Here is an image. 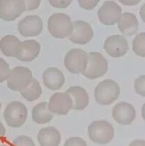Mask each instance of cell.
I'll list each match as a JSON object with an SVG mask.
<instances>
[{
  "mask_svg": "<svg viewBox=\"0 0 145 146\" xmlns=\"http://www.w3.org/2000/svg\"><path fill=\"white\" fill-rule=\"evenodd\" d=\"M40 48V44L38 41L27 40L19 44L15 58L20 61L30 62L38 57Z\"/></svg>",
  "mask_w": 145,
  "mask_h": 146,
  "instance_id": "obj_14",
  "label": "cell"
},
{
  "mask_svg": "<svg viewBox=\"0 0 145 146\" xmlns=\"http://www.w3.org/2000/svg\"><path fill=\"white\" fill-rule=\"evenodd\" d=\"M9 72V65L5 59L0 58V83L7 81Z\"/></svg>",
  "mask_w": 145,
  "mask_h": 146,
  "instance_id": "obj_25",
  "label": "cell"
},
{
  "mask_svg": "<svg viewBox=\"0 0 145 146\" xmlns=\"http://www.w3.org/2000/svg\"><path fill=\"white\" fill-rule=\"evenodd\" d=\"M142 0H119V2L125 6H135L138 5Z\"/></svg>",
  "mask_w": 145,
  "mask_h": 146,
  "instance_id": "obj_31",
  "label": "cell"
},
{
  "mask_svg": "<svg viewBox=\"0 0 145 146\" xmlns=\"http://www.w3.org/2000/svg\"><path fill=\"white\" fill-rule=\"evenodd\" d=\"M0 146H7V145H0Z\"/></svg>",
  "mask_w": 145,
  "mask_h": 146,
  "instance_id": "obj_35",
  "label": "cell"
},
{
  "mask_svg": "<svg viewBox=\"0 0 145 146\" xmlns=\"http://www.w3.org/2000/svg\"><path fill=\"white\" fill-rule=\"evenodd\" d=\"M121 89L116 82L106 79L101 82L95 89V99L99 104L109 105L119 96Z\"/></svg>",
  "mask_w": 145,
  "mask_h": 146,
  "instance_id": "obj_3",
  "label": "cell"
},
{
  "mask_svg": "<svg viewBox=\"0 0 145 146\" xmlns=\"http://www.w3.org/2000/svg\"><path fill=\"white\" fill-rule=\"evenodd\" d=\"M4 118L9 127L14 128L20 127L27 120V107L20 102H12L5 108Z\"/></svg>",
  "mask_w": 145,
  "mask_h": 146,
  "instance_id": "obj_4",
  "label": "cell"
},
{
  "mask_svg": "<svg viewBox=\"0 0 145 146\" xmlns=\"http://www.w3.org/2000/svg\"><path fill=\"white\" fill-rule=\"evenodd\" d=\"M38 140L40 146H59L61 141V135L56 127H48L40 130Z\"/></svg>",
  "mask_w": 145,
  "mask_h": 146,
  "instance_id": "obj_19",
  "label": "cell"
},
{
  "mask_svg": "<svg viewBox=\"0 0 145 146\" xmlns=\"http://www.w3.org/2000/svg\"><path fill=\"white\" fill-rule=\"evenodd\" d=\"M51 6L57 9H66L68 7L73 0H48Z\"/></svg>",
  "mask_w": 145,
  "mask_h": 146,
  "instance_id": "obj_29",
  "label": "cell"
},
{
  "mask_svg": "<svg viewBox=\"0 0 145 146\" xmlns=\"http://www.w3.org/2000/svg\"><path fill=\"white\" fill-rule=\"evenodd\" d=\"M1 107H2V104H1V102H0V110H1Z\"/></svg>",
  "mask_w": 145,
  "mask_h": 146,
  "instance_id": "obj_34",
  "label": "cell"
},
{
  "mask_svg": "<svg viewBox=\"0 0 145 146\" xmlns=\"http://www.w3.org/2000/svg\"><path fill=\"white\" fill-rule=\"evenodd\" d=\"M112 116L117 123L122 125H129L136 118V110L132 104L126 102H121L114 107Z\"/></svg>",
  "mask_w": 145,
  "mask_h": 146,
  "instance_id": "obj_15",
  "label": "cell"
},
{
  "mask_svg": "<svg viewBox=\"0 0 145 146\" xmlns=\"http://www.w3.org/2000/svg\"><path fill=\"white\" fill-rule=\"evenodd\" d=\"M17 29L23 36L36 37L43 30V22L39 16L28 15L18 23Z\"/></svg>",
  "mask_w": 145,
  "mask_h": 146,
  "instance_id": "obj_11",
  "label": "cell"
},
{
  "mask_svg": "<svg viewBox=\"0 0 145 146\" xmlns=\"http://www.w3.org/2000/svg\"><path fill=\"white\" fill-rule=\"evenodd\" d=\"M108 71V62L101 53L91 52L88 54L86 68L83 75L88 79H96L105 75Z\"/></svg>",
  "mask_w": 145,
  "mask_h": 146,
  "instance_id": "obj_6",
  "label": "cell"
},
{
  "mask_svg": "<svg viewBox=\"0 0 145 146\" xmlns=\"http://www.w3.org/2000/svg\"><path fill=\"white\" fill-rule=\"evenodd\" d=\"M88 54L80 48L69 50L64 58V65L69 72L74 74H83L86 68Z\"/></svg>",
  "mask_w": 145,
  "mask_h": 146,
  "instance_id": "obj_7",
  "label": "cell"
},
{
  "mask_svg": "<svg viewBox=\"0 0 145 146\" xmlns=\"http://www.w3.org/2000/svg\"><path fill=\"white\" fill-rule=\"evenodd\" d=\"M12 146H35V144L29 136L19 135L12 141Z\"/></svg>",
  "mask_w": 145,
  "mask_h": 146,
  "instance_id": "obj_24",
  "label": "cell"
},
{
  "mask_svg": "<svg viewBox=\"0 0 145 146\" xmlns=\"http://www.w3.org/2000/svg\"><path fill=\"white\" fill-rule=\"evenodd\" d=\"M44 85L48 89L52 91L59 90L65 84V76L61 71L55 67H50L46 69L43 76Z\"/></svg>",
  "mask_w": 145,
  "mask_h": 146,
  "instance_id": "obj_16",
  "label": "cell"
},
{
  "mask_svg": "<svg viewBox=\"0 0 145 146\" xmlns=\"http://www.w3.org/2000/svg\"><path fill=\"white\" fill-rule=\"evenodd\" d=\"M25 11L23 0H0V18L2 20L14 21Z\"/></svg>",
  "mask_w": 145,
  "mask_h": 146,
  "instance_id": "obj_9",
  "label": "cell"
},
{
  "mask_svg": "<svg viewBox=\"0 0 145 146\" xmlns=\"http://www.w3.org/2000/svg\"><path fill=\"white\" fill-rule=\"evenodd\" d=\"M5 134H6V129L2 122L0 121V141L5 137Z\"/></svg>",
  "mask_w": 145,
  "mask_h": 146,
  "instance_id": "obj_33",
  "label": "cell"
},
{
  "mask_svg": "<svg viewBox=\"0 0 145 146\" xmlns=\"http://www.w3.org/2000/svg\"><path fill=\"white\" fill-rule=\"evenodd\" d=\"M20 42V40L15 35H5L0 40V50L7 57L15 58L17 48Z\"/></svg>",
  "mask_w": 145,
  "mask_h": 146,
  "instance_id": "obj_21",
  "label": "cell"
},
{
  "mask_svg": "<svg viewBox=\"0 0 145 146\" xmlns=\"http://www.w3.org/2000/svg\"><path fill=\"white\" fill-rule=\"evenodd\" d=\"M132 50L140 57L145 56V33H140L132 41Z\"/></svg>",
  "mask_w": 145,
  "mask_h": 146,
  "instance_id": "obj_23",
  "label": "cell"
},
{
  "mask_svg": "<svg viewBox=\"0 0 145 146\" xmlns=\"http://www.w3.org/2000/svg\"><path fill=\"white\" fill-rule=\"evenodd\" d=\"M52 113L48 107L47 102H42L36 104L32 110V119L35 123L44 125L52 119Z\"/></svg>",
  "mask_w": 145,
  "mask_h": 146,
  "instance_id": "obj_20",
  "label": "cell"
},
{
  "mask_svg": "<svg viewBox=\"0 0 145 146\" xmlns=\"http://www.w3.org/2000/svg\"><path fill=\"white\" fill-rule=\"evenodd\" d=\"M26 7V11H33L38 9L41 0H23Z\"/></svg>",
  "mask_w": 145,
  "mask_h": 146,
  "instance_id": "obj_30",
  "label": "cell"
},
{
  "mask_svg": "<svg viewBox=\"0 0 145 146\" xmlns=\"http://www.w3.org/2000/svg\"><path fill=\"white\" fill-rule=\"evenodd\" d=\"M32 80L31 70L27 67L16 66L10 70L7 79V85L9 89L14 92L24 90Z\"/></svg>",
  "mask_w": 145,
  "mask_h": 146,
  "instance_id": "obj_5",
  "label": "cell"
},
{
  "mask_svg": "<svg viewBox=\"0 0 145 146\" xmlns=\"http://www.w3.org/2000/svg\"><path fill=\"white\" fill-rule=\"evenodd\" d=\"M103 48L112 58H120L127 53L129 45L126 39L122 35H114L106 38Z\"/></svg>",
  "mask_w": 145,
  "mask_h": 146,
  "instance_id": "obj_12",
  "label": "cell"
},
{
  "mask_svg": "<svg viewBox=\"0 0 145 146\" xmlns=\"http://www.w3.org/2000/svg\"><path fill=\"white\" fill-rule=\"evenodd\" d=\"M48 30L56 38H65L69 36L73 30V23L68 15L64 13H54L48 21Z\"/></svg>",
  "mask_w": 145,
  "mask_h": 146,
  "instance_id": "obj_1",
  "label": "cell"
},
{
  "mask_svg": "<svg viewBox=\"0 0 145 146\" xmlns=\"http://www.w3.org/2000/svg\"><path fill=\"white\" fill-rule=\"evenodd\" d=\"M134 89L136 93L142 96H145V76L141 75L134 82Z\"/></svg>",
  "mask_w": 145,
  "mask_h": 146,
  "instance_id": "obj_26",
  "label": "cell"
},
{
  "mask_svg": "<svg viewBox=\"0 0 145 146\" xmlns=\"http://www.w3.org/2000/svg\"><path fill=\"white\" fill-rule=\"evenodd\" d=\"M93 37V30L88 23L78 20L73 23V30L69 35L72 42L78 45H85L91 40Z\"/></svg>",
  "mask_w": 145,
  "mask_h": 146,
  "instance_id": "obj_10",
  "label": "cell"
},
{
  "mask_svg": "<svg viewBox=\"0 0 145 146\" xmlns=\"http://www.w3.org/2000/svg\"><path fill=\"white\" fill-rule=\"evenodd\" d=\"M121 14V7L114 1H106L97 12L99 21L109 26L117 24Z\"/></svg>",
  "mask_w": 145,
  "mask_h": 146,
  "instance_id": "obj_8",
  "label": "cell"
},
{
  "mask_svg": "<svg viewBox=\"0 0 145 146\" xmlns=\"http://www.w3.org/2000/svg\"><path fill=\"white\" fill-rule=\"evenodd\" d=\"M120 32L124 35L131 36L136 34L139 29V22L137 18L131 12L121 14L119 20L117 22Z\"/></svg>",
  "mask_w": 145,
  "mask_h": 146,
  "instance_id": "obj_18",
  "label": "cell"
},
{
  "mask_svg": "<svg viewBox=\"0 0 145 146\" xmlns=\"http://www.w3.org/2000/svg\"><path fill=\"white\" fill-rule=\"evenodd\" d=\"M66 93L70 96L73 102V109L83 110L89 104V96L86 90L79 86H70Z\"/></svg>",
  "mask_w": 145,
  "mask_h": 146,
  "instance_id": "obj_17",
  "label": "cell"
},
{
  "mask_svg": "<svg viewBox=\"0 0 145 146\" xmlns=\"http://www.w3.org/2000/svg\"><path fill=\"white\" fill-rule=\"evenodd\" d=\"M63 146H87V143L81 137H72L66 140Z\"/></svg>",
  "mask_w": 145,
  "mask_h": 146,
  "instance_id": "obj_28",
  "label": "cell"
},
{
  "mask_svg": "<svg viewBox=\"0 0 145 146\" xmlns=\"http://www.w3.org/2000/svg\"><path fill=\"white\" fill-rule=\"evenodd\" d=\"M20 93L26 100L28 102H33L40 98L42 94V88L38 80L32 78L30 84Z\"/></svg>",
  "mask_w": 145,
  "mask_h": 146,
  "instance_id": "obj_22",
  "label": "cell"
},
{
  "mask_svg": "<svg viewBox=\"0 0 145 146\" xmlns=\"http://www.w3.org/2000/svg\"><path fill=\"white\" fill-rule=\"evenodd\" d=\"M129 146H145V141L144 140H136L132 141Z\"/></svg>",
  "mask_w": 145,
  "mask_h": 146,
  "instance_id": "obj_32",
  "label": "cell"
},
{
  "mask_svg": "<svg viewBox=\"0 0 145 146\" xmlns=\"http://www.w3.org/2000/svg\"><path fill=\"white\" fill-rule=\"evenodd\" d=\"M48 107L53 114L66 115L73 109V102L66 92H57L50 96Z\"/></svg>",
  "mask_w": 145,
  "mask_h": 146,
  "instance_id": "obj_13",
  "label": "cell"
},
{
  "mask_svg": "<svg viewBox=\"0 0 145 146\" xmlns=\"http://www.w3.org/2000/svg\"><path fill=\"white\" fill-rule=\"evenodd\" d=\"M78 2L82 9L85 10H92L99 5L101 0H78Z\"/></svg>",
  "mask_w": 145,
  "mask_h": 146,
  "instance_id": "obj_27",
  "label": "cell"
},
{
  "mask_svg": "<svg viewBox=\"0 0 145 146\" xmlns=\"http://www.w3.org/2000/svg\"><path fill=\"white\" fill-rule=\"evenodd\" d=\"M88 137L93 143L98 144H108L114 137V128L106 120H96L88 127Z\"/></svg>",
  "mask_w": 145,
  "mask_h": 146,
  "instance_id": "obj_2",
  "label": "cell"
}]
</instances>
